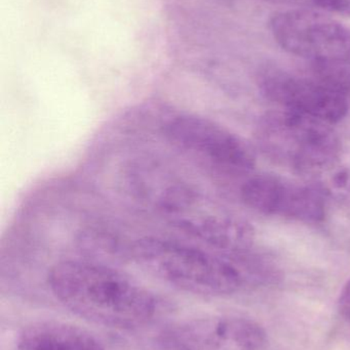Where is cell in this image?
<instances>
[{
	"mask_svg": "<svg viewBox=\"0 0 350 350\" xmlns=\"http://www.w3.org/2000/svg\"><path fill=\"white\" fill-rule=\"evenodd\" d=\"M49 286L72 312L109 328L132 330L162 312L155 293L112 267L86 260H64L51 267Z\"/></svg>",
	"mask_w": 350,
	"mask_h": 350,
	"instance_id": "1",
	"label": "cell"
},
{
	"mask_svg": "<svg viewBox=\"0 0 350 350\" xmlns=\"http://www.w3.org/2000/svg\"><path fill=\"white\" fill-rule=\"evenodd\" d=\"M127 256L168 283L199 295L228 296L268 285L275 273L262 261L232 256L178 241L146 237L132 243Z\"/></svg>",
	"mask_w": 350,
	"mask_h": 350,
	"instance_id": "2",
	"label": "cell"
},
{
	"mask_svg": "<svg viewBox=\"0 0 350 350\" xmlns=\"http://www.w3.org/2000/svg\"><path fill=\"white\" fill-rule=\"evenodd\" d=\"M256 139L267 157L305 176L343 154L332 124L282 108L260 119Z\"/></svg>",
	"mask_w": 350,
	"mask_h": 350,
	"instance_id": "3",
	"label": "cell"
},
{
	"mask_svg": "<svg viewBox=\"0 0 350 350\" xmlns=\"http://www.w3.org/2000/svg\"><path fill=\"white\" fill-rule=\"evenodd\" d=\"M273 39L287 53L312 64L350 57V30L321 10L291 8L271 16Z\"/></svg>",
	"mask_w": 350,
	"mask_h": 350,
	"instance_id": "4",
	"label": "cell"
},
{
	"mask_svg": "<svg viewBox=\"0 0 350 350\" xmlns=\"http://www.w3.org/2000/svg\"><path fill=\"white\" fill-rule=\"evenodd\" d=\"M164 133L181 151L223 170L247 172L256 165L251 146L212 119L195 114L177 115L166 123Z\"/></svg>",
	"mask_w": 350,
	"mask_h": 350,
	"instance_id": "5",
	"label": "cell"
},
{
	"mask_svg": "<svg viewBox=\"0 0 350 350\" xmlns=\"http://www.w3.org/2000/svg\"><path fill=\"white\" fill-rule=\"evenodd\" d=\"M158 343L162 350H261L266 333L250 319L205 317L164 329Z\"/></svg>",
	"mask_w": 350,
	"mask_h": 350,
	"instance_id": "6",
	"label": "cell"
},
{
	"mask_svg": "<svg viewBox=\"0 0 350 350\" xmlns=\"http://www.w3.org/2000/svg\"><path fill=\"white\" fill-rule=\"evenodd\" d=\"M242 201L265 215L279 216L306 224L324 221L328 202L310 183L275 174L251 177L240 191Z\"/></svg>",
	"mask_w": 350,
	"mask_h": 350,
	"instance_id": "7",
	"label": "cell"
},
{
	"mask_svg": "<svg viewBox=\"0 0 350 350\" xmlns=\"http://www.w3.org/2000/svg\"><path fill=\"white\" fill-rule=\"evenodd\" d=\"M261 92L282 109L335 124L349 112V103L336 90L314 75H297L268 67L259 77Z\"/></svg>",
	"mask_w": 350,
	"mask_h": 350,
	"instance_id": "8",
	"label": "cell"
},
{
	"mask_svg": "<svg viewBox=\"0 0 350 350\" xmlns=\"http://www.w3.org/2000/svg\"><path fill=\"white\" fill-rule=\"evenodd\" d=\"M171 224L214 251L232 256L246 255L254 243V228L246 219L203 195Z\"/></svg>",
	"mask_w": 350,
	"mask_h": 350,
	"instance_id": "9",
	"label": "cell"
},
{
	"mask_svg": "<svg viewBox=\"0 0 350 350\" xmlns=\"http://www.w3.org/2000/svg\"><path fill=\"white\" fill-rule=\"evenodd\" d=\"M18 350H106L95 335L68 323L42 321L21 331Z\"/></svg>",
	"mask_w": 350,
	"mask_h": 350,
	"instance_id": "10",
	"label": "cell"
},
{
	"mask_svg": "<svg viewBox=\"0 0 350 350\" xmlns=\"http://www.w3.org/2000/svg\"><path fill=\"white\" fill-rule=\"evenodd\" d=\"M308 183L316 187L326 201L350 206V160L342 155L308 175Z\"/></svg>",
	"mask_w": 350,
	"mask_h": 350,
	"instance_id": "11",
	"label": "cell"
},
{
	"mask_svg": "<svg viewBox=\"0 0 350 350\" xmlns=\"http://www.w3.org/2000/svg\"><path fill=\"white\" fill-rule=\"evenodd\" d=\"M314 75L350 103V57L326 63L312 64Z\"/></svg>",
	"mask_w": 350,
	"mask_h": 350,
	"instance_id": "12",
	"label": "cell"
},
{
	"mask_svg": "<svg viewBox=\"0 0 350 350\" xmlns=\"http://www.w3.org/2000/svg\"><path fill=\"white\" fill-rule=\"evenodd\" d=\"M318 10L343 14L350 18V0H322Z\"/></svg>",
	"mask_w": 350,
	"mask_h": 350,
	"instance_id": "13",
	"label": "cell"
},
{
	"mask_svg": "<svg viewBox=\"0 0 350 350\" xmlns=\"http://www.w3.org/2000/svg\"><path fill=\"white\" fill-rule=\"evenodd\" d=\"M338 310L341 317L350 323V279L347 282L339 295Z\"/></svg>",
	"mask_w": 350,
	"mask_h": 350,
	"instance_id": "14",
	"label": "cell"
},
{
	"mask_svg": "<svg viewBox=\"0 0 350 350\" xmlns=\"http://www.w3.org/2000/svg\"><path fill=\"white\" fill-rule=\"evenodd\" d=\"M261 1L290 6V8H308L318 10L322 0H261Z\"/></svg>",
	"mask_w": 350,
	"mask_h": 350,
	"instance_id": "15",
	"label": "cell"
}]
</instances>
